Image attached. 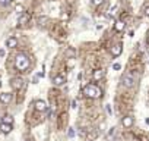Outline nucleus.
I'll return each instance as SVG.
<instances>
[{
    "instance_id": "obj_1",
    "label": "nucleus",
    "mask_w": 149,
    "mask_h": 141,
    "mask_svg": "<svg viewBox=\"0 0 149 141\" xmlns=\"http://www.w3.org/2000/svg\"><path fill=\"white\" fill-rule=\"evenodd\" d=\"M15 65L18 70H26L29 68V57L26 55H23V53H19L15 59Z\"/></svg>"
},
{
    "instance_id": "obj_2",
    "label": "nucleus",
    "mask_w": 149,
    "mask_h": 141,
    "mask_svg": "<svg viewBox=\"0 0 149 141\" xmlns=\"http://www.w3.org/2000/svg\"><path fill=\"white\" fill-rule=\"evenodd\" d=\"M83 93H85L86 97H89V99H98V97H101L102 91H101L100 87L94 85V84H88V85L83 88Z\"/></svg>"
},
{
    "instance_id": "obj_3",
    "label": "nucleus",
    "mask_w": 149,
    "mask_h": 141,
    "mask_svg": "<svg viewBox=\"0 0 149 141\" xmlns=\"http://www.w3.org/2000/svg\"><path fill=\"white\" fill-rule=\"evenodd\" d=\"M121 82H123V85L127 87V88L133 87V85H134V78H133V75L129 74V72L123 74V77H121Z\"/></svg>"
},
{
    "instance_id": "obj_4",
    "label": "nucleus",
    "mask_w": 149,
    "mask_h": 141,
    "mask_svg": "<svg viewBox=\"0 0 149 141\" xmlns=\"http://www.w3.org/2000/svg\"><path fill=\"white\" fill-rule=\"evenodd\" d=\"M10 85H12V88H13V90H21V88H22V85H23V79L21 78V77H15V78H12Z\"/></svg>"
},
{
    "instance_id": "obj_5",
    "label": "nucleus",
    "mask_w": 149,
    "mask_h": 141,
    "mask_svg": "<svg viewBox=\"0 0 149 141\" xmlns=\"http://www.w3.org/2000/svg\"><path fill=\"white\" fill-rule=\"evenodd\" d=\"M121 52H123V44H121V43H117V44H114L111 47V55L114 56V57L120 56V55H121Z\"/></svg>"
},
{
    "instance_id": "obj_6",
    "label": "nucleus",
    "mask_w": 149,
    "mask_h": 141,
    "mask_svg": "<svg viewBox=\"0 0 149 141\" xmlns=\"http://www.w3.org/2000/svg\"><path fill=\"white\" fill-rule=\"evenodd\" d=\"M34 106H35V109H37L38 112H45L47 110V104H45V101H42V100H37L35 103H34Z\"/></svg>"
},
{
    "instance_id": "obj_7",
    "label": "nucleus",
    "mask_w": 149,
    "mask_h": 141,
    "mask_svg": "<svg viewBox=\"0 0 149 141\" xmlns=\"http://www.w3.org/2000/svg\"><path fill=\"white\" fill-rule=\"evenodd\" d=\"M53 82H54L56 85H63L64 82H66V77H63V75H56V77L53 78Z\"/></svg>"
},
{
    "instance_id": "obj_8",
    "label": "nucleus",
    "mask_w": 149,
    "mask_h": 141,
    "mask_svg": "<svg viewBox=\"0 0 149 141\" xmlns=\"http://www.w3.org/2000/svg\"><path fill=\"white\" fill-rule=\"evenodd\" d=\"M133 118L132 116H126V118H123V121H121V123H123L124 128H130V126H133Z\"/></svg>"
},
{
    "instance_id": "obj_9",
    "label": "nucleus",
    "mask_w": 149,
    "mask_h": 141,
    "mask_svg": "<svg viewBox=\"0 0 149 141\" xmlns=\"http://www.w3.org/2000/svg\"><path fill=\"white\" fill-rule=\"evenodd\" d=\"M10 100H12L10 93H2L0 94V101H2V103H9Z\"/></svg>"
},
{
    "instance_id": "obj_10",
    "label": "nucleus",
    "mask_w": 149,
    "mask_h": 141,
    "mask_svg": "<svg viewBox=\"0 0 149 141\" xmlns=\"http://www.w3.org/2000/svg\"><path fill=\"white\" fill-rule=\"evenodd\" d=\"M6 46H8V47H16V46H18V40H16L15 37H9L8 40H6Z\"/></svg>"
},
{
    "instance_id": "obj_11",
    "label": "nucleus",
    "mask_w": 149,
    "mask_h": 141,
    "mask_svg": "<svg viewBox=\"0 0 149 141\" xmlns=\"http://www.w3.org/2000/svg\"><path fill=\"white\" fill-rule=\"evenodd\" d=\"M19 25H25V24L29 22V15H26V13H22V15L19 16Z\"/></svg>"
},
{
    "instance_id": "obj_12",
    "label": "nucleus",
    "mask_w": 149,
    "mask_h": 141,
    "mask_svg": "<svg viewBox=\"0 0 149 141\" xmlns=\"http://www.w3.org/2000/svg\"><path fill=\"white\" fill-rule=\"evenodd\" d=\"M124 26H126V24H124V21H116V24H114V28H116V31H123Z\"/></svg>"
},
{
    "instance_id": "obj_13",
    "label": "nucleus",
    "mask_w": 149,
    "mask_h": 141,
    "mask_svg": "<svg viewBox=\"0 0 149 141\" xmlns=\"http://www.w3.org/2000/svg\"><path fill=\"white\" fill-rule=\"evenodd\" d=\"M102 77H104V70H102V69H97V70H94V79H95V81L101 79Z\"/></svg>"
},
{
    "instance_id": "obj_14",
    "label": "nucleus",
    "mask_w": 149,
    "mask_h": 141,
    "mask_svg": "<svg viewBox=\"0 0 149 141\" xmlns=\"http://www.w3.org/2000/svg\"><path fill=\"white\" fill-rule=\"evenodd\" d=\"M0 129H2V132L9 134L12 131V125H9V123H2V125H0Z\"/></svg>"
},
{
    "instance_id": "obj_15",
    "label": "nucleus",
    "mask_w": 149,
    "mask_h": 141,
    "mask_svg": "<svg viewBox=\"0 0 149 141\" xmlns=\"http://www.w3.org/2000/svg\"><path fill=\"white\" fill-rule=\"evenodd\" d=\"M2 123H9V125H12L13 123V118H12L10 115H6L2 118Z\"/></svg>"
},
{
    "instance_id": "obj_16",
    "label": "nucleus",
    "mask_w": 149,
    "mask_h": 141,
    "mask_svg": "<svg viewBox=\"0 0 149 141\" xmlns=\"http://www.w3.org/2000/svg\"><path fill=\"white\" fill-rule=\"evenodd\" d=\"M10 3H12V0H0V4H3V6H8Z\"/></svg>"
},
{
    "instance_id": "obj_17",
    "label": "nucleus",
    "mask_w": 149,
    "mask_h": 141,
    "mask_svg": "<svg viewBox=\"0 0 149 141\" xmlns=\"http://www.w3.org/2000/svg\"><path fill=\"white\" fill-rule=\"evenodd\" d=\"M113 69H114V70H120V69H121V65H120V63H114V65H113Z\"/></svg>"
},
{
    "instance_id": "obj_18",
    "label": "nucleus",
    "mask_w": 149,
    "mask_h": 141,
    "mask_svg": "<svg viewBox=\"0 0 149 141\" xmlns=\"http://www.w3.org/2000/svg\"><path fill=\"white\" fill-rule=\"evenodd\" d=\"M102 2H104V0H92V3L95 4V6H100V4L102 3Z\"/></svg>"
},
{
    "instance_id": "obj_19",
    "label": "nucleus",
    "mask_w": 149,
    "mask_h": 141,
    "mask_svg": "<svg viewBox=\"0 0 149 141\" xmlns=\"http://www.w3.org/2000/svg\"><path fill=\"white\" fill-rule=\"evenodd\" d=\"M22 10H23L22 4H18V6H16V12H22Z\"/></svg>"
},
{
    "instance_id": "obj_20",
    "label": "nucleus",
    "mask_w": 149,
    "mask_h": 141,
    "mask_svg": "<svg viewBox=\"0 0 149 141\" xmlns=\"http://www.w3.org/2000/svg\"><path fill=\"white\" fill-rule=\"evenodd\" d=\"M72 107H73V109H76V107H78V103H76V101H72Z\"/></svg>"
},
{
    "instance_id": "obj_21",
    "label": "nucleus",
    "mask_w": 149,
    "mask_h": 141,
    "mask_svg": "<svg viewBox=\"0 0 149 141\" xmlns=\"http://www.w3.org/2000/svg\"><path fill=\"white\" fill-rule=\"evenodd\" d=\"M107 112H108V115H111V113H113V112H111V107H110L108 104H107Z\"/></svg>"
},
{
    "instance_id": "obj_22",
    "label": "nucleus",
    "mask_w": 149,
    "mask_h": 141,
    "mask_svg": "<svg viewBox=\"0 0 149 141\" xmlns=\"http://www.w3.org/2000/svg\"><path fill=\"white\" fill-rule=\"evenodd\" d=\"M145 15H146V16H149V6L145 9Z\"/></svg>"
},
{
    "instance_id": "obj_23",
    "label": "nucleus",
    "mask_w": 149,
    "mask_h": 141,
    "mask_svg": "<svg viewBox=\"0 0 149 141\" xmlns=\"http://www.w3.org/2000/svg\"><path fill=\"white\" fill-rule=\"evenodd\" d=\"M69 135H70V137H73V135H74V132H73V129H70V131H69Z\"/></svg>"
},
{
    "instance_id": "obj_24",
    "label": "nucleus",
    "mask_w": 149,
    "mask_h": 141,
    "mask_svg": "<svg viewBox=\"0 0 149 141\" xmlns=\"http://www.w3.org/2000/svg\"><path fill=\"white\" fill-rule=\"evenodd\" d=\"M0 56H4V50H3V48L0 50Z\"/></svg>"
},
{
    "instance_id": "obj_25",
    "label": "nucleus",
    "mask_w": 149,
    "mask_h": 141,
    "mask_svg": "<svg viewBox=\"0 0 149 141\" xmlns=\"http://www.w3.org/2000/svg\"><path fill=\"white\" fill-rule=\"evenodd\" d=\"M146 123H148V125H149V118H146Z\"/></svg>"
},
{
    "instance_id": "obj_26",
    "label": "nucleus",
    "mask_w": 149,
    "mask_h": 141,
    "mask_svg": "<svg viewBox=\"0 0 149 141\" xmlns=\"http://www.w3.org/2000/svg\"><path fill=\"white\" fill-rule=\"evenodd\" d=\"M88 141H91V140H88Z\"/></svg>"
}]
</instances>
